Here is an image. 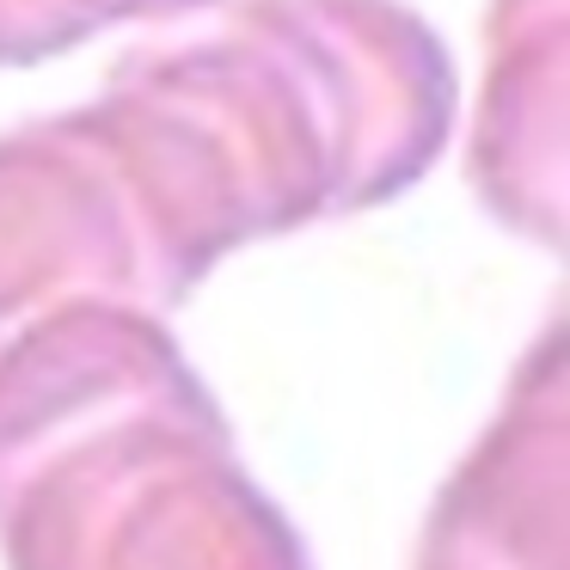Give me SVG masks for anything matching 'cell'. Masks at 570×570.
Wrapping results in <instances>:
<instances>
[{"label":"cell","mask_w":570,"mask_h":570,"mask_svg":"<svg viewBox=\"0 0 570 570\" xmlns=\"http://www.w3.org/2000/svg\"><path fill=\"white\" fill-rule=\"evenodd\" d=\"M7 570H313L295 528L197 442L0 448Z\"/></svg>","instance_id":"obj_1"},{"label":"cell","mask_w":570,"mask_h":570,"mask_svg":"<svg viewBox=\"0 0 570 570\" xmlns=\"http://www.w3.org/2000/svg\"><path fill=\"white\" fill-rule=\"evenodd\" d=\"M417 570H564V515H558V466L533 484L509 479H460L442 503Z\"/></svg>","instance_id":"obj_2"}]
</instances>
